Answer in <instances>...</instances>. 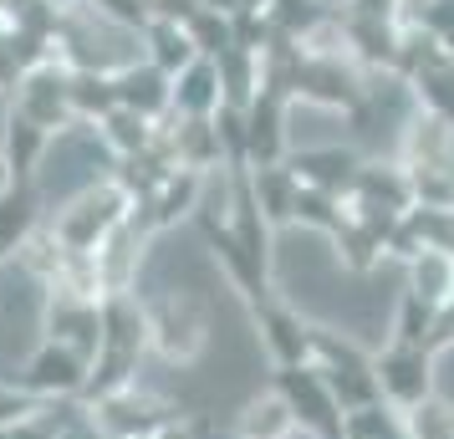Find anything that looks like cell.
<instances>
[{"label": "cell", "instance_id": "1", "mask_svg": "<svg viewBox=\"0 0 454 439\" xmlns=\"http://www.w3.org/2000/svg\"><path fill=\"white\" fill-rule=\"evenodd\" d=\"M72 42H77V51H82L87 62H98V67H118V62H133L138 57L133 31L118 21H107V16H98V11H82L72 21Z\"/></svg>", "mask_w": 454, "mask_h": 439}, {"label": "cell", "instance_id": "2", "mask_svg": "<svg viewBox=\"0 0 454 439\" xmlns=\"http://www.w3.org/2000/svg\"><path fill=\"white\" fill-rule=\"evenodd\" d=\"M98 164H103V153H98V144L92 138H82V133H67L62 144L51 148V159H46V194H77V189L98 174Z\"/></svg>", "mask_w": 454, "mask_h": 439}]
</instances>
